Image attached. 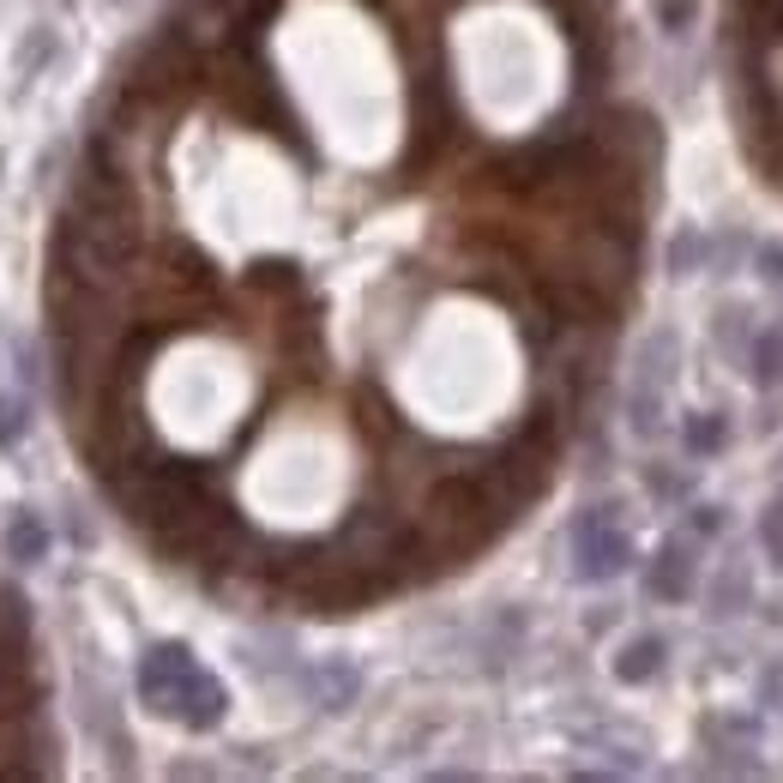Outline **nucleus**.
<instances>
[{
	"mask_svg": "<svg viewBox=\"0 0 783 783\" xmlns=\"http://www.w3.org/2000/svg\"><path fill=\"white\" fill-rule=\"evenodd\" d=\"M139 693H145V705L182 717L187 730H212V723L224 717V687H217L212 675H205L199 663L182 652V645H164V652L145 657Z\"/></svg>",
	"mask_w": 783,
	"mask_h": 783,
	"instance_id": "1",
	"label": "nucleus"
},
{
	"mask_svg": "<svg viewBox=\"0 0 783 783\" xmlns=\"http://www.w3.org/2000/svg\"><path fill=\"white\" fill-rule=\"evenodd\" d=\"M620 567H627V537L609 519H585L579 525V572L585 579H609Z\"/></svg>",
	"mask_w": 783,
	"mask_h": 783,
	"instance_id": "2",
	"label": "nucleus"
},
{
	"mask_svg": "<svg viewBox=\"0 0 783 783\" xmlns=\"http://www.w3.org/2000/svg\"><path fill=\"white\" fill-rule=\"evenodd\" d=\"M687 579H693V560L682 555V549H669V555H663V567L652 572V597H687Z\"/></svg>",
	"mask_w": 783,
	"mask_h": 783,
	"instance_id": "3",
	"label": "nucleus"
},
{
	"mask_svg": "<svg viewBox=\"0 0 783 783\" xmlns=\"http://www.w3.org/2000/svg\"><path fill=\"white\" fill-rule=\"evenodd\" d=\"M657 663H663V639H633L627 652H620L615 675H620V682H645V675H652Z\"/></svg>",
	"mask_w": 783,
	"mask_h": 783,
	"instance_id": "4",
	"label": "nucleus"
},
{
	"mask_svg": "<svg viewBox=\"0 0 783 783\" xmlns=\"http://www.w3.org/2000/svg\"><path fill=\"white\" fill-rule=\"evenodd\" d=\"M7 549L19 555V560H37V555H42V525L31 519V512H25V519L7 530Z\"/></svg>",
	"mask_w": 783,
	"mask_h": 783,
	"instance_id": "5",
	"label": "nucleus"
},
{
	"mask_svg": "<svg viewBox=\"0 0 783 783\" xmlns=\"http://www.w3.org/2000/svg\"><path fill=\"white\" fill-rule=\"evenodd\" d=\"M760 542H765V549H772V560L783 567V507H772V512H765V519H760Z\"/></svg>",
	"mask_w": 783,
	"mask_h": 783,
	"instance_id": "6",
	"label": "nucleus"
},
{
	"mask_svg": "<svg viewBox=\"0 0 783 783\" xmlns=\"http://www.w3.org/2000/svg\"><path fill=\"white\" fill-rule=\"evenodd\" d=\"M687 447H693V452L723 447V422H717V417H712V422H693V428H687Z\"/></svg>",
	"mask_w": 783,
	"mask_h": 783,
	"instance_id": "7",
	"label": "nucleus"
},
{
	"mask_svg": "<svg viewBox=\"0 0 783 783\" xmlns=\"http://www.w3.org/2000/svg\"><path fill=\"white\" fill-rule=\"evenodd\" d=\"M687 12H693V0H657V19L669 25V31H682V25H687Z\"/></svg>",
	"mask_w": 783,
	"mask_h": 783,
	"instance_id": "8",
	"label": "nucleus"
}]
</instances>
